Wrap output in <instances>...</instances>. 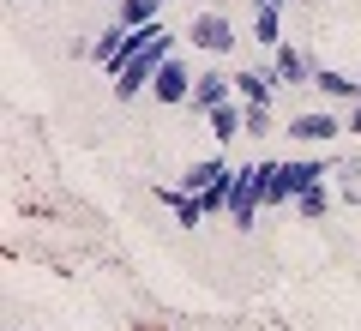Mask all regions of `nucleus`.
<instances>
[{
	"instance_id": "22",
	"label": "nucleus",
	"mask_w": 361,
	"mask_h": 331,
	"mask_svg": "<svg viewBox=\"0 0 361 331\" xmlns=\"http://www.w3.org/2000/svg\"><path fill=\"white\" fill-rule=\"evenodd\" d=\"M355 78H361V73H355Z\"/></svg>"
},
{
	"instance_id": "12",
	"label": "nucleus",
	"mask_w": 361,
	"mask_h": 331,
	"mask_svg": "<svg viewBox=\"0 0 361 331\" xmlns=\"http://www.w3.org/2000/svg\"><path fill=\"white\" fill-rule=\"evenodd\" d=\"M235 169H229V157H205V163H193L187 175H180V187L187 193H205V187H217V181H229Z\"/></svg>"
},
{
	"instance_id": "7",
	"label": "nucleus",
	"mask_w": 361,
	"mask_h": 331,
	"mask_svg": "<svg viewBox=\"0 0 361 331\" xmlns=\"http://www.w3.org/2000/svg\"><path fill=\"white\" fill-rule=\"evenodd\" d=\"M229 97H235V78H223V73H199V78H193V97H187V109L211 115V109H223Z\"/></svg>"
},
{
	"instance_id": "6",
	"label": "nucleus",
	"mask_w": 361,
	"mask_h": 331,
	"mask_svg": "<svg viewBox=\"0 0 361 331\" xmlns=\"http://www.w3.org/2000/svg\"><path fill=\"white\" fill-rule=\"evenodd\" d=\"M193 78H199V73H187V66H180V54H169V61H163V73H157V85H151V97L175 109V102H187V97H193Z\"/></svg>"
},
{
	"instance_id": "15",
	"label": "nucleus",
	"mask_w": 361,
	"mask_h": 331,
	"mask_svg": "<svg viewBox=\"0 0 361 331\" xmlns=\"http://www.w3.org/2000/svg\"><path fill=\"white\" fill-rule=\"evenodd\" d=\"M121 25H157L163 18V0H121Z\"/></svg>"
},
{
	"instance_id": "19",
	"label": "nucleus",
	"mask_w": 361,
	"mask_h": 331,
	"mask_svg": "<svg viewBox=\"0 0 361 331\" xmlns=\"http://www.w3.org/2000/svg\"><path fill=\"white\" fill-rule=\"evenodd\" d=\"M343 127H349V133H361V102H355V109L343 115Z\"/></svg>"
},
{
	"instance_id": "2",
	"label": "nucleus",
	"mask_w": 361,
	"mask_h": 331,
	"mask_svg": "<svg viewBox=\"0 0 361 331\" xmlns=\"http://www.w3.org/2000/svg\"><path fill=\"white\" fill-rule=\"evenodd\" d=\"M259 205H265V157L247 169H235V193H229V223L235 229H253L259 223Z\"/></svg>"
},
{
	"instance_id": "11",
	"label": "nucleus",
	"mask_w": 361,
	"mask_h": 331,
	"mask_svg": "<svg viewBox=\"0 0 361 331\" xmlns=\"http://www.w3.org/2000/svg\"><path fill=\"white\" fill-rule=\"evenodd\" d=\"M313 85H319V97H331V102H361V78H355V73L319 66V73H313Z\"/></svg>"
},
{
	"instance_id": "10",
	"label": "nucleus",
	"mask_w": 361,
	"mask_h": 331,
	"mask_svg": "<svg viewBox=\"0 0 361 331\" xmlns=\"http://www.w3.org/2000/svg\"><path fill=\"white\" fill-rule=\"evenodd\" d=\"M211 139H217V145H229V139H241V133H247V102H223V109H211Z\"/></svg>"
},
{
	"instance_id": "17",
	"label": "nucleus",
	"mask_w": 361,
	"mask_h": 331,
	"mask_svg": "<svg viewBox=\"0 0 361 331\" xmlns=\"http://www.w3.org/2000/svg\"><path fill=\"white\" fill-rule=\"evenodd\" d=\"M229 193H235V175H229V181H217V187H205V193H199V199H205V217H223V211H229Z\"/></svg>"
},
{
	"instance_id": "21",
	"label": "nucleus",
	"mask_w": 361,
	"mask_h": 331,
	"mask_svg": "<svg viewBox=\"0 0 361 331\" xmlns=\"http://www.w3.org/2000/svg\"><path fill=\"white\" fill-rule=\"evenodd\" d=\"M205 6H211V0H205Z\"/></svg>"
},
{
	"instance_id": "3",
	"label": "nucleus",
	"mask_w": 361,
	"mask_h": 331,
	"mask_svg": "<svg viewBox=\"0 0 361 331\" xmlns=\"http://www.w3.org/2000/svg\"><path fill=\"white\" fill-rule=\"evenodd\" d=\"M187 42H193V49H205V54H229V49H235L229 13H217V6H211V13H199L193 30H187Z\"/></svg>"
},
{
	"instance_id": "5",
	"label": "nucleus",
	"mask_w": 361,
	"mask_h": 331,
	"mask_svg": "<svg viewBox=\"0 0 361 331\" xmlns=\"http://www.w3.org/2000/svg\"><path fill=\"white\" fill-rule=\"evenodd\" d=\"M313 73H319V66H313L295 42H277V49H271V78H277V85H313Z\"/></svg>"
},
{
	"instance_id": "20",
	"label": "nucleus",
	"mask_w": 361,
	"mask_h": 331,
	"mask_svg": "<svg viewBox=\"0 0 361 331\" xmlns=\"http://www.w3.org/2000/svg\"><path fill=\"white\" fill-rule=\"evenodd\" d=\"M259 6H289V0H253V13H259Z\"/></svg>"
},
{
	"instance_id": "8",
	"label": "nucleus",
	"mask_w": 361,
	"mask_h": 331,
	"mask_svg": "<svg viewBox=\"0 0 361 331\" xmlns=\"http://www.w3.org/2000/svg\"><path fill=\"white\" fill-rule=\"evenodd\" d=\"M157 199L169 205V211H175V223L180 229H199V223H205V199H199V193H187L175 181V187H157Z\"/></svg>"
},
{
	"instance_id": "16",
	"label": "nucleus",
	"mask_w": 361,
	"mask_h": 331,
	"mask_svg": "<svg viewBox=\"0 0 361 331\" xmlns=\"http://www.w3.org/2000/svg\"><path fill=\"white\" fill-rule=\"evenodd\" d=\"M295 211H301V217H325V211H331V193H325V181H319V187H307V193H295Z\"/></svg>"
},
{
	"instance_id": "14",
	"label": "nucleus",
	"mask_w": 361,
	"mask_h": 331,
	"mask_svg": "<svg viewBox=\"0 0 361 331\" xmlns=\"http://www.w3.org/2000/svg\"><path fill=\"white\" fill-rule=\"evenodd\" d=\"M253 42L259 49H277L283 42V6H259L253 13Z\"/></svg>"
},
{
	"instance_id": "1",
	"label": "nucleus",
	"mask_w": 361,
	"mask_h": 331,
	"mask_svg": "<svg viewBox=\"0 0 361 331\" xmlns=\"http://www.w3.org/2000/svg\"><path fill=\"white\" fill-rule=\"evenodd\" d=\"M169 54H175V30L163 25V30H157L151 42H145V49H133L127 61L115 66V97H121V102H133L139 90H151V85H157V73H163V61H169Z\"/></svg>"
},
{
	"instance_id": "9",
	"label": "nucleus",
	"mask_w": 361,
	"mask_h": 331,
	"mask_svg": "<svg viewBox=\"0 0 361 331\" xmlns=\"http://www.w3.org/2000/svg\"><path fill=\"white\" fill-rule=\"evenodd\" d=\"M127 37H133V30L121 25V18H115V25H109V30H97V42H90V61H97V66H109V73H115V66H121V54H127Z\"/></svg>"
},
{
	"instance_id": "4",
	"label": "nucleus",
	"mask_w": 361,
	"mask_h": 331,
	"mask_svg": "<svg viewBox=\"0 0 361 331\" xmlns=\"http://www.w3.org/2000/svg\"><path fill=\"white\" fill-rule=\"evenodd\" d=\"M283 133L295 145H331L337 133H349V127H343V115H331V109H307V115H295Z\"/></svg>"
},
{
	"instance_id": "13",
	"label": "nucleus",
	"mask_w": 361,
	"mask_h": 331,
	"mask_svg": "<svg viewBox=\"0 0 361 331\" xmlns=\"http://www.w3.org/2000/svg\"><path fill=\"white\" fill-rule=\"evenodd\" d=\"M229 78H235V97H241V102H271V97H277V78L259 73V66H247V73H229Z\"/></svg>"
},
{
	"instance_id": "18",
	"label": "nucleus",
	"mask_w": 361,
	"mask_h": 331,
	"mask_svg": "<svg viewBox=\"0 0 361 331\" xmlns=\"http://www.w3.org/2000/svg\"><path fill=\"white\" fill-rule=\"evenodd\" d=\"M247 139H271V102H247Z\"/></svg>"
}]
</instances>
